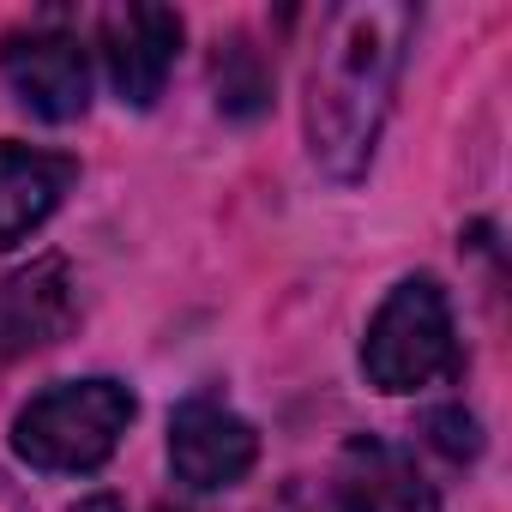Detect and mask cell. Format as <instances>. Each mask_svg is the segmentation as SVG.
Returning a JSON list of instances; mask_svg holds the SVG:
<instances>
[{
  "label": "cell",
  "instance_id": "3",
  "mask_svg": "<svg viewBox=\"0 0 512 512\" xmlns=\"http://www.w3.org/2000/svg\"><path fill=\"white\" fill-rule=\"evenodd\" d=\"M362 374L380 392H422L458 374V326L434 278H404L368 320Z\"/></svg>",
  "mask_w": 512,
  "mask_h": 512
},
{
  "label": "cell",
  "instance_id": "2",
  "mask_svg": "<svg viewBox=\"0 0 512 512\" xmlns=\"http://www.w3.org/2000/svg\"><path fill=\"white\" fill-rule=\"evenodd\" d=\"M133 392L121 380H61L37 392L13 422V452L49 476H91L115 458L121 434L133 428Z\"/></svg>",
  "mask_w": 512,
  "mask_h": 512
},
{
  "label": "cell",
  "instance_id": "1",
  "mask_svg": "<svg viewBox=\"0 0 512 512\" xmlns=\"http://www.w3.org/2000/svg\"><path fill=\"white\" fill-rule=\"evenodd\" d=\"M416 13L392 0H362V7L326 13V31L308 61V91H302V127L320 175L332 181H362L398 91L404 43H410Z\"/></svg>",
  "mask_w": 512,
  "mask_h": 512
},
{
  "label": "cell",
  "instance_id": "4",
  "mask_svg": "<svg viewBox=\"0 0 512 512\" xmlns=\"http://www.w3.org/2000/svg\"><path fill=\"white\" fill-rule=\"evenodd\" d=\"M0 79L25 115L67 127L91 109V55L61 25H25L0 43Z\"/></svg>",
  "mask_w": 512,
  "mask_h": 512
},
{
  "label": "cell",
  "instance_id": "11",
  "mask_svg": "<svg viewBox=\"0 0 512 512\" xmlns=\"http://www.w3.org/2000/svg\"><path fill=\"white\" fill-rule=\"evenodd\" d=\"M73 512H127V506H121L115 494H91V500H79Z\"/></svg>",
  "mask_w": 512,
  "mask_h": 512
},
{
  "label": "cell",
  "instance_id": "10",
  "mask_svg": "<svg viewBox=\"0 0 512 512\" xmlns=\"http://www.w3.org/2000/svg\"><path fill=\"white\" fill-rule=\"evenodd\" d=\"M422 440H428L440 458H452V464H470V458L482 452V428H476V416H470L464 404L428 410V416H422Z\"/></svg>",
  "mask_w": 512,
  "mask_h": 512
},
{
  "label": "cell",
  "instance_id": "6",
  "mask_svg": "<svg viewBox=\"0 0 512 512\" xmlns=\"http://www.w3.org/2000/svg\"><path fill=\"white\" fill-rule=\"evenodd\" d=\"M253 458H260V434H253L229 404L217 398H187L169 416V464L187 488H235Z\"/></svg>",
  "mask_w": 512,
  "mask_h": 512
},
{
  "label": "cell",
  "instance_id": "5",
  "mask_svg": "<svg viewBox=\"0 0 512 512\" xmlns=\"http://www.w3.org/2000/svg\"><path fill=\"white\" fill-rule=\"evenodd\" d=\"M97 49H103L115 97L127 109H151L175 73V55H181V13L145 7V0L109 7V13H97Z\"/></svg>",
  "mask_w": 512,
  "mask_h": 512
},
{
  "label": "cell",
  "instance_id": "7",
  "mask_svg": "<svg viewBox=\"0 0 512 512\" xmlns=\"http://www.w3.org/2000/svg\"><path fill=\"white\" fill-rule=\"evenodd\" d=\"M332 500L338 512H440V494L416 470V458L380 434L344 440L332 464Z\"/></svg>",
  "mask_w": 512,
  "mask_h": 512
},
{
  "label": "cell",
  "instance_id": "8",
  "mask_svg": "<svg viewBox=\"0 0 512 512\" xmlns=\"http://www.w3.org/2000/svg\"><path fill=\"white\" fill-rule=\"evenodd\" d=\"M73 326V278L67 260H31L25 272L0 278V362H19L55 344Z\"/></svg>",
  "mask_w": 512,
  "mask_h": 512
},
{
  "label": "cell",
  "instance_id": "9",
  "mask_svg": "<svg viewBox=\"0 0 512 512\" xmlns=\"http://www.w3.org/2000/svg\"><path fill=\"white\" fill-rule=\"evenodd\" d=\"M79 181V163L61 151H31L0 139V247L31 241L67 199V187Z\"/></svg>",
  "mask_w": 512,
  "mask_h": 512
}]
</instances>
